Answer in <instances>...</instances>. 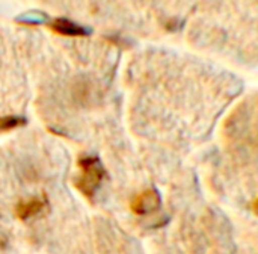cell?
I'll return each instance as SVG.
<instances>
[{"mask_svg":"<svg viewBox=\"0 0 258 254\" xmlns=\"http://www.w3.org/2000/svg\"><path fill=\"white\" fill-rule=\"evenodd\" d=\"M48 26L53 32L65 36H86L91 33L89 27H83L68 18H54Z\"/></svg>","mask_w":258,"mask_h":254,"instance_id":"3","label":"cell"},{"mask_svg":"<svg viewBox=\"0 0 258 254\" xmlns=\"http://www.w3.org/2000/svg\"><path fill=\"white\" fill-rule=\"evenodd\" d=\"M48 20V17L41 12V11H29L20 17H17V21L18 23H24V24H30V26H35V24H42Z\"/></svg>","mask_w":258,"mask_h":254,"instance_id":"5","label":"cell"},{"mask_svg":"<svg viewBox=\"0 0 258 254\" xmlns=\"http://www.w3.org/2000/svg\"><path fill=\"white\" fill-rule=\"evenodd\" d=\"M45 206H47L45 197H32L29 200L20 201L15 208V214L20 220L26 221L32 217H36L39 212H42Z\"/></svg>","mask_w":258,"mask_h":254,"instance_id":"4","label":"cell"},{"mask_svg":"<svg viewBox=\"0 0 258 254\" xmlns=\"http://www.w3.org/2000/svg\"><path fill=\"white\" fill-rule=\"evenodd\" d=\"M26 118L20 115H8V117H0V132H8L21 126H26Z\"/></svg>","mask_w":258,"mask_h":254,"instance_id":"6","label":"cell"},{"mask_svg":"<svg viewBox=\"0 0 258 254\" xmlns=\"http://www.w3.org/2000/svg\"><path fill=\"white\" fill-rule=\"evenodd\" d=\"M252 211H254V212L258 215V198L254 201V205H252Z\"/></svg>","mask_w":258,"mask_h":254,"instance_id":"7","label":"cell"},{"mask_svg":"<svg viewBox=\"0 0 258 254\" xmlns=\"http://www.w3.org/2000/svg\"><path fill=\"white\" fill-rule=\"evenodd\" d=\"M79 168L80 174L74 180V186L89 200L94 198L95 192L98 191L101 182L107 176V171L100 161V158L92 155H82L79 158Z\"/></svg>","mask_w":258,"mask_h":254,"instance_id":"1","label":"cell"},{"mask_svg":"<svg viewBox=\"0 0 258 254\" xmlns=\"http://www.w3.org/2000/svg\"><path fill=\"white\" fill-rule=\"evenodd\" d=\"M160 205H162V198H160L159 191L154 188H150V189L138 194L132 200L130 209L133 214L144 217V215H151V214L157 212L160 209Z\"/></svg>","mask_w":258,"mask_h":254,"instance_id":"2","label":"cell"}]
</instances>
